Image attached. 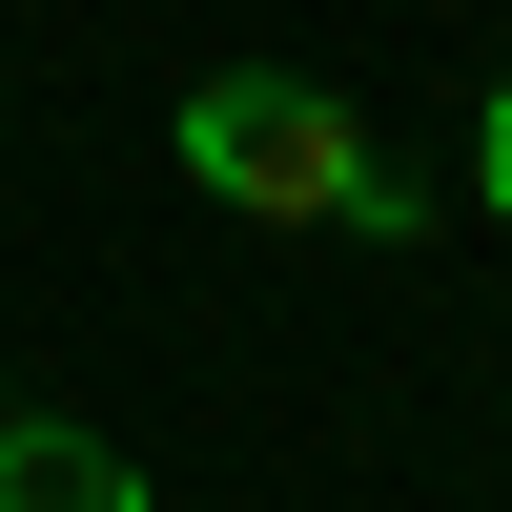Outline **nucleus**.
Masks as SVG:
<instances>
[{
	"instance_id": "f257e3e1",
	"label": "nucleus",
	"mask_w": 512,
	"mask_h": 512,
	"mask_svg": "<svg viewBox=\"0 0 512 512\" xmlns=\"http://www.w3.org/2000/svg\"><path fill=\"white\" fill-rule=\"evenodd\" d=\"M185 185L246 205V226H349V246H410V226H431V205L390 185V144L349 123V82H308V62L185 82Z\"/></svg>"
},
{
	"instance_id": "f03ea898",
	"label": "nucleus",
	"mask_w": 512,
	"mask_h": 512,
	"mask_svg": "<svg viewBox=\"0 0 512 512\" xmlns=\"http://www.w3.org/2000/svg\"><path fill=\"white\" fill-rule=\"evenodd\" d=\"M0 512H164V492L103 431H62V410H0Z\"/></svg>"
},
{
	"instance_id": "7ed1b4c3",
	"label": "nucleus",
	"mask_w": 512,
	"mask_h": 512,
	"mask_svg": "<svg viewBox=\"0 0 512 512\" xmlns=\"http://www.w3.org/2000/svg\"><path fill=\"white\" fill-rule=\"evenodd\" d=\"M472 185H492V226H512V82H492V123H472Z\"/></svg>"
}]
</instances>
